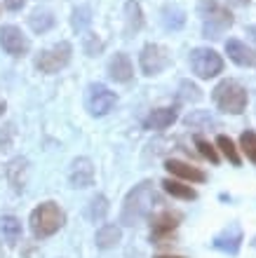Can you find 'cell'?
Segmentation results:
<instances>
[{
  "label": "cell",
  "mask_w": 256,
  "mask_h": 258,
  "mask_svg": "<svg viewBox=\"0 0 256 258\" xmlns=\"http://www.w3.org/2000/svg\"><path fill=\"white\" fill-rule=\"evenodd\" d=\"M158 200L153 192V183L143 181L125 197L122 204V214H120V223L122 225H139L150 216L153 211V202Z\"/></svg>",
  "instance_id": "obj_1"
},
{
  "label": "cell",
  "mask_w": 256,
  "mask_h": 258,
  "mask_svg": "<svg viewBox=\"0 0 256 258\" xmlns=\"http://www.w3.org/2000/svg\"><path fill=\"white\" fill-rule=\"evenodd\" d=\"M31 232H33L38 239L52 237L54 232H59L66 223V214L57 202H42L38 204L33 211H31Z\"/></svg>",
  "instance_id": "obj_2"
},
{
  "label": "cell",
  "mask_w": 256,
  "mask_h": 258,
  "mask_svg": "<svg viewBox=\"0 0 256 258\" xmlns=\"http://www.w3.org/2000/svg\"><path fill=\"white\" fill-rule=\"evenodd\" d=\"M212 99L219 110L230 113V115H240L247 108L249 94H247L244 85H240L237 80H221L212 92Z\"/></svg>",
  "instance_id": "obj_3"
},
{
  "label": "cell",
  "mask_w": 256,
  "mask_h": 258,
  "mask_svg": "<svg viewBox=\"0 0 256 258\" xmlns=\"http://www.w3.org/2000/svg\"><path fill=\"white\" fill-rule=\"evenodd\" d=\"M197 14L202 17L207 38H221L223 31L233 26V14L219 0H200L197 3Z\"/></svg>",
  "instance_id": "obj_4"
},
{
  "label": "cell",
  "mask_w": 256,
  "mask_h": 258,
  "mask_svg": "<svg viewBox=\"0 0 256 258\" xmlns=\"http://www.w3.org/2000/svg\"><path fill=\"white\" fill-rule=\"evenodd\" d=\"M71 54H73V47L68 42H57L49 49H42L40 54L35 56V68L40 73H59L71 63Z\"/></svg>",
  "instance_id": "obj_5"
},
{
  "label": "cell",
  "mask_w": 256,
  "mask_h": 258,
  "mask_svg": "<svg viewBox=\"0 0 256 258\" xmlns=\"http://www.w3.org/2000/svg\"><path fill=\"white\" fill-rule=\"evenodd\" d=\"M190 68L200 80H209L223 71V59L219 52L209 47H195L190 52Z\"/></svg>",
  "instance_id": "obj_6"
},
{
  "label": "cell",
  "mask_w": 256,
  "mask_h": 258,
  "mask_svg": "<svg viewBox=\"0 0 256 258\" xmlns=\"http://www.w3.org/2000/svg\"><path fill=\"white\" fill-rule=\"evenodd\" d=\"M139 63H141L143 75H160L165 68L172 63V56H169V49L158 45V42H148L146 47L141 49V56H139Z\"/></svg>",
  "instance_id": "obj_7"
},
{
  "label": "cell",
  "mask_w": 256,
  "mask_h": 258,
  "mask_svg": "<svg viewBox=\"0 0 256 258\" xmlns=\"http://www.w3.org/2000/svg\"><path fill=\"white\" fill-rule=\"evenodd\" d=\"M115 103H118V96L115 92L106 87V85H89L87 87V96H85V106L92 115L101 117V115H108L111 110L115 108Z\"/></svg>",
  "instance_id": "obj_8"
},
{
  "label": "cell",
  "mask_w": 256,
  "mask_h": 258,
  "mask_svg": "<svg viewBox=\"0 0 256 258\" xmlns=\"http://www.w3.org/2000/svg\"><path fill=\"white\" fill-rule=\"evenodd\" d=\"M181 223L179 211H160L150 218V242L153 244H167L169 237H174V230Z\"/></svg>",
  "instance_id": "obj_9"
},
{
  "label": "cell",
  "mask_w": 256,
  "mask_h": 258,
  "mask_svg": "<svg viewBox=\"0 0 256 258\" xmlns=\"http://www.w3.org/2000/svg\"><path fill=\"white\" fill-rule=\"evenodd\" d=\"M0 47L5 49L10 56H24V54H28L31 42H28L26 35L21 33V28L3 26L0 28Z\"/></svg>",
  "instance_id": "obj_10"
},
{
  "label": "cell",
  "mask_w": 256,
  "mask_h": 258,
  "mask_svg": "<svg viewBox=\"0 0 256 258\" xmlns=\"http://www.w3.org/2000/svg\"><path fill=\"white\" fill-rule=\"evenodd\" d=\"M165 169L172 174V176L181 178V181H188V183H204L207 181V174L202 169H197L188 162H181V160H167L165 162Z\"/></svg>",
  "instance_id": "obj_11"
},
{
  "label": "cell",
  "mask_w": 256,
  "mask_h": 258,
  "mask_svg": "<svg viewBox=\"0 0 256 258\" xmlns=\"http://www.w3.org/2000/svg\"><path fill=\"white\" fill-rule=\"evenodd\" d=\"M71 185L73 188H89L94 183V167H92V160L89 157H78L71 164Z\"/></svg>",
  "instance_id": "obj_12"
},
{
  "label": "cell",
  "mask_w": 256,
  "mask_h": 258,
  "mask_svg": "<svg viewBox=\"0 0 256 258\" xmlns=\"http://www.w3.org/2000/svg\"><path fill=\"white\" fill-rule=\"evenodd\" d=\"M226 54H228L230 61H235L237 66H244V68L256 66V52L251 47H247L242 40H235V38L226 40Z\"/></svg>",
  "instance_id": "obj_13"
},
{
  "label": "cell",
  "mask_w": 256,
  "mask_h": 258,
  "mask_svg": "<svg viewBox=\"0 0 256 258\" xmlns=\"http://www.w3.org/2000/svg\"><path fill=\"white\" fill-rule=\"evenodd\" d=\"M214 246L230 253V256H235L240 251V246H242V230H240V225H228L223 232H219L214 237Z\"/></svg>",
  "instance_id": "obj_14"
},
{
  "label": "cell",
  "mask_w": 256,
  "mask_h": 258,
  "mask_svg": "<svg viewBox=\"0 0 256 258\" xmlns=\"http://www.w3.org/2000/svg\"><path fill=\"white\" fill-rule=\"evenodd\" d=\"M108 75H111V80H115V82L132 80L134 68H132V61H129V56L125 54V52H118V54L108 61Z\"/></svg>",
  "instance_id": "obj_15"
},
{
  "label": "cell",
  "mask_w": 256,
  "mask_h": 258,
  "mask_svg": "<svg viewBox=\"0 0 256 258\" xmlns=\"http://www.w3.org/2000/svg\"><path fill=\"white\" fill-rule=\"evenodd\" d=\"M176 108H155L150 110L148 115H146V120H143V127L146 129H167L172 127V124L176 122Z\"/></svg>",
  "instance_id": "obj_16"
},
{
  "label": "cell",
  "mask_w": 256,
  "mask_h": 258,
  "mask_svg": "<svg viewBox=\"0 0 256 258\" xmlns=\"http://www.w3.org/2000/svg\"><path fill=\"white\" fill-rule=\"evenodd\" d=\"M120 239H122L120 225H113V223L101 225V228L96 230V235H94V242H96L99 249H113V246L120 244Z\"/></svg>",
  "instance_id": "obj_17"
},
{
  "label": "cell",
  "mask_w": 256,
  "mask_h": 258,
  "mask_svg": "<svg viewBox=\"0 0 256 258\" xmlns=\"http://www.w3.org/2000/svg\"><path fill=\"white\" fill-rule=\"evenodd\" d=\"M143 26V12H141V5L136 0H129L125 5V33L127 35H134L139 33Z\"/></svg>",
  "instance_id": "obj_18"
},
{
  "label": "cell",
  "mask_w": 256,
  "mask_h": 258,
  "mask_svg": "<svg viewBox=\"0 0 256 258\" xmlns=\"http://www.w3.org/2000/svg\"><path fill=\"white\" fill-rule=\"evenodd\" d=\"M7 178L14 185V190H24L26 178H28V162L24 157H17V160H12V162L7 164Z\"/></svg>",
  "instance_id": "obj_19"
},
{
  "label": "cell",
  "mask_w": 256,
  "mask_h": 258,
  "mask_svg": "<svg viewBox=\"0 0 256 258\" xmlns=\"http://www.w3.org/2000/svg\"><path fill=\"white\" fill-rule=\"evenodd\" d=\"M0 235L5 237V242L10 246L17 244L21 239V221L14 216H3L0 218Z\"/></svg>",
  "instance_id": "obj_20"
},
{
  "label": "cell",
  "mask_w": 256,
  "mask_h": 258,
  "mask_svg": "<svg viewBox=\"0 0 256 258\" xmlns=\"http://www.w3.org/2000/svg\"><path fill=\"white\" fill-rule=\"evenodd\" d=\"M162 188H165V192L172 197H176V200H195L197 192L190 188V185L181 183V181H174V178H165L162 181Z\"/></svg>",
  "instance_id": "obj_21"
},
{
  "label": "cell",
  "mask_w": 256,
  "mask_h": 258,
  "mask_svg": "<svg viewBox=\"0 0 256 258\" xmlns=\"http://www.w3.org/2000/svg\"><path fill=\"white\" fill-rule=\"evenodd\" d=\"M28 24H31V28L35 33H45V31H49L54 26V17L47 10H38V12H33L28 17Z\"/></svg>",
  "instance_id": "obj_22"
},
{
  "label": "cell",
  "mask_w": 256,
  "mask_h": 258,
  "mask_svg": "<svg viewBox=\"0 0 256 258\" xmlns=\"http://www.w3.org/2000/svg\"><path fill=\"white\" fill-rule=\"evenodd\" d=\"M216 146H219V150H221L223 157H226L230 164H235V167H240V164H242V160H240V153H237V148H235V143L230 141L226 134H221L219 139H216Z\"/></svg>",
  "instance_id": "obj_23"
},
{
  "label": "cell",
  "mask_w": 256,
  "mask_h": 258,
  "mask_svg": "<svg viewBox=\"0 0 256 258\" xmlns=\"http://www.w3.org/2000/svg\"><path fill=\"white\" fill-rule=\"evenodd\" d=\"M240 148H242V153L247 155V160H251V162L256 164V132H251V129L242 132V136H240Z\"/></svg>",
  "instance_id": "obj_24"
},
{
  "label": "cell",
  "mask_w": 256,
  "mask_h": 258,
  "mask_svg": "<svg viewBox=\"0 0 256 258\" xmlns=\"http://www.w3.org/2000/svg\"><path fill=\"white\" fill-rule=\"evenodd\" d=\"M195 148H197V153H200L204 160H209L212 164L219 162V150H216L214 146L207 141V139H202V136H195Z\"/></svg>",
  "instance_id": "obj_25"
},
{
  "label": "cell",
  "mask_w": 256,
  "mask_h": 258,
  "mask_svg": "<svg viewBox=\"0 0 256 258\" xmlns=\"http://www.w3.org/2000/svg\"><path fill=\"white\" fill-rule=\"evenodd\" d=\"M108 214V200L104 195H96L89 204V218L92 221H104Z\"/></svg>",
  "instance_id": "obj_26"
},
{
  "label": "cell",
  "mask_w": 256,
  "mask_h": 258,
  "mask_svg": "<svg viewBox=\"0 0 256 258\" xmlns=\"http://www.w3.org/2000/svg\"><path fill=\"white\" fill-rule=\"evenodd\" d=\"M179 89H181V92H179V99H181V101H200V99H202L200 87L188 80H183L181 85H179Z\"/></svg>",
  "instance_id": "obj_27"
},
{
  "label": "cell",
  "mask_w": 256,
  "mask_h": 258,
  "mask_svg": "<svg viewBox=\"0 0 256 258\" xmlns=\"http://www.w3.org/2000/svg\"><path fill=\"white\" fill-rule=\"evenodd\" d=\"M186 124H188V127H197V124H204V127H216L214 117L209 115V113H204V110L190 113V115L186 117Z\"/></svg>",
  "instance_id": "obj_28"
},
{
  "label": "cell",
  "mask_w": 256,
  "mask_h": 258,
  "mask_svg": "<svg viewBox=\"0 0 256 258\" xmlns=\"http://www.w3.org/2000/svg\"><path fill=\"white\" fill-rule=\"evenodd\" d=\"M87 14H89L87 7H80V10H75L73 17H80V21H75V28H80L82 24H89V17H87Z\"/></svg>",
  "instance_id": "obj_29"
},
{
  "label": "cell",
  "mask_w": 256,
  "mask_h": 258,
  "mask_svg": "<svg viewBox=\"0 0 256 258\" xmlns=\"http://www.w3.org/2000/svg\"><path fill=\"white\" fill-rule=\"evenodd\" d=\"M24 5H26V0H5V7H7V10H12V12L21 10Z\"/></svg>",
  "instance_id": "obj_30"
},
{
  "label": "cell",
  "mask_w": 256,
  "mask_h": 258,
  "mask_svg": "<svg viewBox=\"0 0 256 258\" xmlns=\"http://www.w3.org/2000/svg\"><path fill=\"white\" fill-rule=\"evenodd\" d=\"M226 3H230V5H235V7H247L251 0H226Z\"/></svg>",
  "instance_id": "obj_31"
},
{
  "label": "cell",
  "mask_w": 256,
  "mask_h": 258,
  "mask_svg": "<svg viewBox=\"0 0 256 258\" xmlns=\"http://www.w3.org/2000/svg\"><path fill=\"white\" fill-rule=\"evenodd\" d=\"M247 35H251V40L256 42V24H251V26H247Z\"/></svg>",
  "instance_id": "obj_32"
},
{
  "label": "cell",
  "mask_w": 256,
  "mask_h": 258,
  "mask_svg": "<svg viewBox=\"0 0 256 258\" xmlns=\"http://www.w3.org/2000/svg\"><path fill=\"white\" fill-rule=\"evenodd\" d=\"M3 113H5V103L0 101V115H3Z\"/></svg>",
  "instance_id": "obj_33"
},
{
  "label": "cell",
  "mask_w": 256,
  "mask_h": 258,
  "mask_svg": "<svg viewBox=\"0 0 256 258\" xmlns=\"http://www.w3.org/2000/svg\"><path fill=\"white\" fill-rule=\"evenodd\" d=\"M155 258H183V256H155Z\"/></svg>",
  "instance_id": "obj_34"
}]
</instances>
